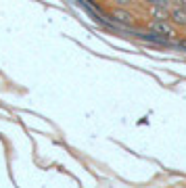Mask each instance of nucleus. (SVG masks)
<instances>
[{
	"instance_id": "nucleus-4",
	"label": "nucleus",
	"mask_w": 186,
	"mask_h": 188,
	"mask_svg": "<svg viewBox=\"0 0 186 188\" xmlns=\"http://www.w3.org/2000/svg\"><path fill=\"white\" fill-rule=\"evenodd\" d=\"M172 19L176 21V23H180V25H186V11H182V8H174L172 11Z\"/></svg>"
},
{
	"instance_id": "nucleus-3",
	"label": "nucleus",
	"mask_w": 186,
	"mask_h": 188,
	"mask_svg": "<svg viewBox=\"0 0 186 188\" xmlns=\"http://www.w3.org/2000/svg\"><path fill=\"white\" fill-rule=\"evenodd\" d=\"M113 17L117 19V23H124V25H130L134 21V17L130 13H125V11H113Z\"/></svg>"
},
{
	"instance_id": "nucleus-7",
	"label": "nucleus",
	"mask_w": 186,
	"mask_h": 188,
	"mask_svg": "<svg viewBox=\"0 0 186 188\" xmlns=\"http://www.w3.org/2000/svg\"><path fill=\"white\" fill-rule=\"evenodd\" d=\"M115 2H117V4H130L132 0H115Z\"/></svg>"
},
{
	"instance_id": "nucleus-1",
	"label": "nucleus",
	"mask_w": 186,
	"mask_h": 188,
	"mask_svg": "<svg viewBox=\"0 0 186 188\" xmlns=\"http://www.w3.org/2000/svg\"><path fill=\"white\" fill-rule=\"evenodd\" d=\"M140 40H144V42H153V44H159V46H167L169 44V40L167 38H161V34H136Z\"/></svg>"
},
{
	"instance_id": "nucleus-6",
	"label": "nucleus",
	"mask_w": 186,
	"mask_h": 188,
	"mask_svg": "<svg viewBox=\"0 0 186 188\" xmlns=\"http://www.w3.org/2000/svg\"><path fill=\"white\" fill-rule=\"evenodd\" d=\"M176 46H178V48H184V50H186V42H184V40H180V42H176Z\"/></svg>"
},
{
	"instance_id": "nucleus-2",
	"label": "nucleus",
	"mask_w": 186,
	"mask_h": 188,
	"mask_svg": "<svg viewBox=\"0 0 186 188\" xmlns=\"http://www.w3.org/2000/svg\"><path fill=\"white\" fill-rule=\"evenodd\" d=\"M151 29H153V31H157V34H161V36H172V27H169L163 19L153 21V23H151Z\"/></svg>"
},
{
	"instance_id": "nucleus-5",
	"label": "nucleus",
	"mask_w": 186,
	"mask_h": 188,
	"mask_svg": "<svg viewBox=\"0 0 186 188\" xmlns=\"http://www.w3.org/2000/svg\"><path fill=\"white\" fill-rule=\"evenodd\" d=\"M153 15H155V17H159V19H167V13L163 11V8H159V7L153 8Z\"/></svg>"
}]
</instances>
